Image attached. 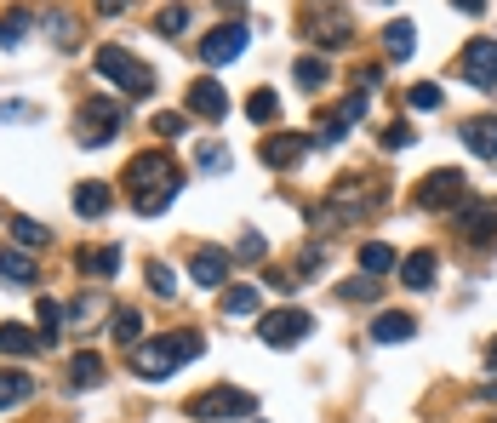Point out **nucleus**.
<instances>
[{"instance_id": "39", "label": "nucleus", "mask_w": 497, "mask_h": 423, "mask_svg": "<svg viewBox=\"0 0 497 423\" xmlns=\"http://www.w3.org/2000/svg\"><path fill=\"white\" fill-rule=\"evenodd\" d=\"M194 160H201L206 172H223V166H229V150H223L218 138H206V143H201V155H194Z\"/></svg>"}, {"instance_id": "45", "label": "nucleus", "mask_w": 497, "mask_h": 423, "mask_svg": "<svg viewBox=\"0 0 497 423\" xmlns=\"http://www.w3.org/2000/svg\"><path fill=\"white\" fill-rule=\"evenodd\" d=\"M35 109H29V103H0V120H29Z\"/></svg>"}, {"instance_id": "50", "label": "nucleus", "mask_w": 497, "mask_h": 423, "mask_svg": "<svg viewBox=\"0 0 497 423\" xmlns=\"http://www.w3.org/2000/svg\"><path fill=\"white\" fill-rule=\"evenodd\" d=\"M486 361H492V372H497V337H492V344H486Z\"/></svg>"}, {"instance_id": "37", "label": "nucleus", "mask_w": 497, "mask_h": 423, "mask_svg": "<svg viewBox=\"0 0 497 423\" xmlns=\"http://www.w3.org/2000/svg\"><path fill=\"white\" fill-rule=\"evenodd\" d=\"M246 115H252L257 126H269V120L280 115V98H274V92H252V103H246Z\"/></svg>"}, {"instance_id": "24", "label": "nucleus", "mask_w": 497, "mask_h": 423, "mask_svg": "<svg viewBox=\"0 0 497 423\" xmlns=\"http://www.w3.org/2000/svg\"><path fill=\"white\" fill-rule=\"evenodd\" d=\"M35 29V12L29 6H12V12H0V46H17Z\"/></svg>"}, {"instance_id": "35", "label": "nucleus", "mask_w": 497, "mask_h": 423, "mask_svg": "<svg viewBox=\"0 0 497 423\" xmlns=\"http://www.w3.org/2000/svg\"><path fill=\"white\" fill-rule=\"evenodd\" d=\"M47 29H52V40H57L63 52H75V40H80V24H75L69 12H52V17H47Z\"/></svg>"}, {"instance_id": "3", "label": "nucleus", "mask_w": 497, "mask_h": 423, "mask_svg": "<svg viewBox=\"0 0 497 423\" xmlns=\"http://www.w3.org/2000/svg\"><path fill=\"white\" fill-rule=\"evenodd\" d=\"M372 206H378V189L366 183V178H337L332 195H326V206H320V223H355Z\"/></svg>"}, {"instance_id": "31", "label": "nucleus", "mask_w": 497, "mask_h": 423, "mask_svg": "<svg viewBox=\"0 0 497 423\" xmlns=\"http://www.w3.org/2000/svg\"><path fill=\"white\" fill-rule=\"evenodd\" d=\"M297 87H304V92H320V87H326V80H332V69H326V57H297Z\"/></svg>"}, {"instance_id": "9", "label": "nucleus", "mask_w": 497, "mask_h": 423, "mask_svg": "<svg viewBox=\"0 0 497 423\" xmlns=\"http://www.w3.org/2000/svg\"><path fill=\"white\" fill-rule=\"evenodd\" d=\"M458 75L469 80V87H481V92H492L497 87V40H469V46L458 52Z\"/></svg>"}, {"instance_id": "38", "label": "nucleus", "mask_w": 497, "mask_h": 423, "mask_svg": "<svg viewBox=\"0 0 497 423\" xmlns=\"http://www.w3.org/2000/svg\"><path fill=\"white\" fill-rule=\"evenodd\" d=\"M406 103H412V109H440V87L435 80H418V87L406 92Z\"/></svg>"}, {"instance_id": "42", "label": "nucleus", "mask_w": 497, "mask_h": 423, "mask_svg": "<svg viewBox=\"0 0 497 423\" xmlns=\"http://www.w3.org/2000/svg\"><path fill=\"white\" fill-rule=\"evenodd\" d=\"M269 286L274 292H297V286H304V274H297V269H269Z\"/></svg>"}, {"instance_id": "18", "label": "nucleus", "mask_w": 497, "mask_h": 423, "mask_svg": "<svg viewBox=\"0 0 497 423\" xmlns=\"http://www.w3.org/2000/svg\"><path fill=\"white\" fill-rule=\"evenodd\" d=\"M98 315H109V304L98 298V292H80V298L63 309V326H75V332H92L98 326Z\"/></svg>"}, {"instance_id": "6", "label": "nucleus", "mask_w": 497, "mask_h": 423, "mask_svg": "<svg viewBox=\"0 0 497 423\" xmlns=\"http://www.w3.org/2000/svg\"><path fill=\"white\" fill-rule=\"evenodd\" d=\"M423 212H458L469 201V178L463 172H451V166H440V172H429L418 183V195H412Z\"/></svg>"}, {"instance_id": "40", "label": "nucleus", "mask_w": 497, "mask_h": 423, "mask_svg": "<svg viewBox=\"0 0 497 423\" xmlns=\"http://www.w3.org/2000/svg\"><path fill=\"white\" fill-rule=\"evenodd\" d=\"M149 286H155V298H178V281H171L166 263H149Z\"/></svg>"}, {"instance_id": "8", "label": "nucleus", "mask_w": 497, "mask_h": 423, "mask_svg": "<svg viewBox=\"0 0 497 423\" xmlns=\"http://www.w3.org/2000/svg\"><path fill=\"white\" fill-rule=\"evenodd\" d=\"M315 332V315L309 309H274L257 321V337H264L269 349H292V344H304V337Z\"/></svg>"}, {"instance_id": "20", "label": "nucleus", "mask_w": 497, "mask_h": 423, "mask_svg": "<svg viewBox=\"0 0 497 423\" xmlns=\"http://www.w3.org/2000/svg\"><path fill=\"white\" fill-rule=\"evenodd\" d=\"M412 332H418V321H412V315H400V309H383L378 321H372V337H378V344H406Z\"/></svg>"}, {"instance_id": "48", "label": "nucleus", "mask_w": 497, "mask_h": 423, "mask_svg": "<svg viewBox=\"0 0 497 423\" xmlns=\"http://www.w3.org/2000/svg\"><path fill=\"white\" fill-rule=\"evenodd\" d=\"M474 400H492V407H497V377H492V384H481V389H474Z\"/></svg>"}, {"instance_id": "46", "label": "nucleus", "mask_w": 497, "mask_h": 423, "mask_svg": "<svg viewBox=\"0 0 497 423\" xmlns=\"http://www.w3.org/2000/svg\"><path fill=\"white\" fill-rule=\"evenodd\" d=\"M451 6H458L463 17H486V6H492V0H451Z\"/></svg>"}, {"instance_id": "41", "label": "nucleus", "mask_w": 497, "mask_h": 423, "mask_svg": "<svg viewBox=\"0 0 497 423\" xmlns=\"http://www.w3.org/2000/svg\"><path fill=\"white\" fill-rule=\"evenodd\" d=\"M412 138H418L412 126H406V120H395V126H388V132H383V150L395 155V150H406V143H412Z\"/></svg>"}, {"instance_id": "26", "label": "nucleus", "mask_w": 497, "mask_h": 423, "mask_svg": "<svg viewBox=\"0 0 497 423\" xmlns=\"http://www.w3.org/2000/svg\"><path fill=\"white\" fill-rule=\"evenodd\" d=\"M75 212H80V218H103V212H109V189H103V183H80L75 189Z\"/></svg>"}, {"instance_id": "47", "label": "nucleus", "mask_w": 497, "mask_h": 423, "mask_svg": "<svg viewBox=\"0 0 497 423\" xmlns=\"http://www.w3.org/2000/svg\"><path fill=\"white\" fill-rule=\"evenodd\" d=\"M98 12H103V17H120V12H126V0H98Z\"/></svg>"}, {"instance_id": "11", "label": "nucleus", "mask_w": 497, "mask_h": 423, "mask_svg": "<svg viewBox=\"0 0 497 423\" xmlns=\"http://www.w3.org/2000/svg\"><path fill=\"white\" fill-rule=\"evenodd\" d=\"M246 52V24H223V29H212L201 40V63L206 69H223V63H234Z\"/></svg>"}, {"instance_id": "34", "label": "nucleus", "mask_w": 497, "mask_h": 423, "mask_svg": "<svg viewBox=\"0 0 497 423\" xmlns=\"http://www.w3.org/2000/svg\"><path fill=\"white\" fill-rule=\"evenodd\" d=\"M109 332H115V344H138L143 315H138V309H115V315H109Z\"/></svg>"}, {"instance_id": "30", "label": "nucleus", "mask_w": 497, "mask_h": 423, "mask_svg": "<svg viewBox=\"0 0 497 423\" xmlns=\"http://www.w3.org/2000/svg\"><path fill=\"white\" fill-rule=\"evenodd\" d=\"M6 229H12V241L24 246V252H35V246H47V241H52V229H40L35 218H6Z\"/></svg>"}, {"instance_id": "23", "label": "nucleus", "mask_w": 497, "mask_h": 423, "mask_svg": "<svg viewBox=\"0 0 497 423\" xmlns=\"http://www.w3.org/2000/svg\"><path fill=\"white\" fill-rule=\"evenodd\" d=\"M29 395H35V377L29 372H0V412H6V407H24Z\"/></svg>"}, {"instance_id": "19", "label": "nucleus", "mask_w": 497, "mask_h": 423, "mask_svg": "<svg viewBox=\"0 0 497 423\" xmlns=\"http://www.w3.org/2000/svg\"><path fill=\"white\" fill-rule=\"evenodd\" d=\"M0 281L6 286H35V258L17 246H0Z\"/></svg>"}, {"instance_id": "16", "label": "nucleus", "mask_w": 497, "mask_h": 423, "mask_svg": "<svg viewBox=\"0 0 497 423\" xmlns=\"http://www.w3.org/2000/svg\"><path fill=\"white\" fill-rule=\"evenodd\" d=\"M264 166H280V172H286V166H297L309 155V138H297V132H274V138H264Z\"/></svg>"}, {"instance_id": "2", "label": "nucleus", "mask_w": 497, "mask_h": 423, "mask_svg": "<svg viewBox=\"0 0 497 423\" xmlns=\"http://www.w3.org/2000/svg\"><path fill=\"white\" fill-rule=\"evenodd\" d=\"M206 344L201 332H171V337H149V344H132V372L143 377V384H160V377H171L183 361H194Z\"/></svg>"}, {"instance_id": "29", "label": "nucleus", "mask_w": 497, "mask_h": 423, "mask_svg": "<svg viewBox=\"0 0 497 423\" xmlns=\"http://www.w3.org/2000/svg\"><path fill=\"white\" fill-rule=\"evenodd\" d=\"M189 24H194V12L183 6V0H171V6H160V12H155V35H183Z\"/></svg>"}, {"instance_id": "15", "label": "nucleus", "mask_w": 497, "mask_h": 423, "mask_svg": "<svg viewBox=\"0 0 497 423\" xmlns=\"http://www.w3.org/2000/svg\"><path fill=\"white\" fill-rule=\"evenodd\" d=\"M183 103H189V115H201V120H223L229 115V92L218 87V80H194Z\"/></svg>"}, {"instance_id": "32", "label": "nucleus", "mask_w": 497, "mask_h": 423, "mask_svg": "<svg viewBox=\"0 0 497 423\" xmlns=\"http://www.w3.org/2000/svg\"><path fill=\"white\" fill-rule=\"evenodd\" d=\"M40 337L29 326H0V355H35Z\"/></svg>"}, {"instance_id": "43", "label": "nucleus", "mask_w": 497, "mask_h": 423, "mask_svg": "<svg viewBox=\"0 0 497 423\" xmlns=\"http://www.w3.org/2000/svg\"><path fill=\"white\" fill-rule=\"evenodd\" d=\"M155 132H166V138H171V132H189V120H183V115H155Z\"/></svg>"}, {"instance_id": "7", "label": "nucleus", "mask_w": 497, "mask_h": 423, "mask_svg": "<svg viewBox=\"0 0 497 423\" xmlns=\"http://www.w3.org/2000/svg\"><path fill=\"white\" fill-rule=\"evenodd\" d=\"M304 29H309V40H320V46H349L355 40V24H349V12H343L337 0H315L304 12Z\"/></svg>"}, {"instance_id": "27", "label": "nucleus", "mask_w": 497, "mask_h": 423, "mask_svg": "<svg viewBox=\"0 0 497 423\" xmlns=\"http://www.w3.org/2000/svg\"><path fill=\"white\" fill-rule=\"evenodd\" d=\"M80 269L98 274V281H109V274L120 269V246H98V252H80Z\"/></svg>"}, {"instance_id": "49", "label": "nucleus", "mask_w": 497, "mask_h": 423, "mask_svg": "<svg viewBox=\"0 0 497 423\" xmlns=\"http://www.w3.org/2000/svg\"><path fill=\"white\" fill-rule=\"evenodd\" d=\"M218 6H223L229 17H241V12H246V0H218Z\"/></svg>"}, {"instance_id": "21", "label": "nucleus", "mask_w": 497, "mask_h": 423, "mask_svg": "<svg viewBox=\"0 0 497 423\" xmlns=\"http://www.w3.org/2000/svg\"><path fill=\"white\" fill-rule=\"evenodd\" d=\"M412 52H418V29L406 24V17H395V24L383 29V57L400 63V57H412Z\"/></svg>"}, {"instance_id": "28", "label": "nucleus", "mask_w": 497, "mask_h": 423, "mask_svg": "<svg viewBox=\"0 0 497 423\" xmlns=\"http://www.w3.org/2000/svg\"><path fill=\"white\" fill-rule=\"evenodd\" d=\"M35 321H40V344H57V332H63V304H57V298H40V304H35Z\"/></svg>"}, {"instance_id": "22", "label": "nucleus", "mask_w": 497, "mask_h": 423, "mask_svg": "<svg viewBox=\"0 0 497 423\" xmlns=\"http://www.w3.org/2000/svg\"><path fill=\"white\" fill-rule=\"evenodd\" d=\"M98 384H103V361H98L92 349H80L75 361H69V389H98Z\"/></svg>"}, {"instance_id": "12", "label": "nucleus", "mask_w": 497, "mask_h": 423, "mask_svg": "<svg viewBox=\"0 0 497 423\" xmlns=\"http://www.w3.org/2000/svg\"><path fill=\"white\" fill-rule=\"evenodd\" d=\"M120 132V103H109V98H92L80 109V143H109Z\"/></svg>"}, {"instance_id": "25", "label": "nucleus", "mask_w": 497, "mask_h": 423, "mask_svg": "<svg viewBox=\"0 0 497 423\" xmlns=\"http://www.w3.org/2000/svg\"><path fill=\"white\" fill-rule=\"evenodd\" d=\"M400 258H395V246H383V241H366L360 246V274H388Z\"/></svg>"}, {"instance_id": "51", "label": "nucleus", "mask_w": 497, "mask_h": 423, "mask_svg": "<svg viewBox=\"0 0 497 423\" xmlns=\"http://www.w3.org/2000/svg\"><path fill=\"white\" fill-rule=\"evenodd\" d=\"M378 6H388V0H378Z\"/></svg>"}, {"instance_id": "14", "label": "nucleus", "mask_w": 497, "mask_h": 423, "mask_svg": "<svg viewBox=\"0 0 497 423\" xmlns=\"http://www.w3.org/2000/svg\"><path fill=\"white\" fill-rule=\"evenodd\" d=\"M229 269H234V258H229L223 246H201V252H194V263H189L194 286H223V281H229Z\"/></svg>"}, {"instance_id": "44", "label": "nucleus", "mask_w": 497, "mask_h": 423, "mask_svg": "<svg viewBox=\"0 0 497 423\" xmlns=\"http://www.w3.org/2000/svg\"><path fill=\"white\" fill-rule=\"evenodd\" d=\"M234 252H241V258H264V235H241V246H234Z\"/></svg>"}, {"instance_id": "13", "label": "nucleus", "mask_w": 497, "mask_h": 423, "mask_svg": "<svg viewBox=\"0 0 497 423\" xmlns=\"http://www.w3.org/2000/svg\"><path fill=\"white\" fill-rule=\"evenodd\" d=\"M458 138H463V150L469 155H481V160H497V115H474L458 126Z\"/></svg>"}, {"instance_id": "5", "label": "nucleus", "mask_w": 497, "mask_h": 423, "mask_svg": "<svg viewBox=\"0 0 497 423\" xmlns=\"http://www.w3.org/2000/svg\"><path fill=\"white\" fill-rule=\"evenodd\" d=\"M92 69L103 75V80H115V87H126V92H149V87H155V75H149L143 69V63L132 57V52H126V46H98L92 52Z\"/></svg>"}, {"instance_id": "17", "label": "nucleus", "mask_w": 497, "mask_h": 423, "mask_svg": "<svg viewBox=\"0 0 497 423\" xmlns=\"http://www.w3.org/2000/svg\"><path fill=\"white\" fill-rule=\"evenodd\" d=\"M435 269H440L435 252H412V258H400V286L429 292V286H435Z\"/></svg>"}, {"instance_id": "10", "label": "nucleus", "mask_w": 497, "mask_h": 423, "mask_svg": "<svg viewBox=\"0 0 497 423\" xmlns=\"http://www.w3.org/2000/svg\"><path fill=\"white\" fill-rule=\"evenodd\" d=\"M458 235L469 246H497V201H463L458 206Z\"/></svg>"}, {"instance_id": "52", "label": "nucleus", "mask_w": 497, "mask_h": 423, "mask_svg": "<svg viewBox=\"0 0 497 423\" xmlns=\"http://www.w3.org/2000/svg\"><path fill=\"white\" fill-rule=\"evenodd\" d=\"M492 423H497V418H492Z\"/></svg>"}, {"instance_id": "1", "label": "nucleus", "mask_w": 497, "mask_h": 423, "mask_svg": "<svg viewBox=\"0 0 497 423\" xmlns=\"http://www.w3.org/2000/svg\"><path fill=\"white\" fill-rule=\"evenodd\" d=\"M178 189H183V172H178V160H171V155L143 150V155L126 160V195H132V206L143 212V218L166 212L171 201H178Z\"/></svg>"}, {"instance_id": "4", "label": "nucleus", "mask_w": 497, "mask_h": 423, "mask_svg": "<svg viewBox=\"0 0 497 423\" xmlns=\"http://www.w3.org/2000/svg\"><path fill=\"white\" fill-rule=\"evenodd\" d=\"M183 412H189L194 423H229V418H252V412H257V400H252L246 389H229V384H223V389L194 395Z\"/></svg>"}, {"instance_id": "33", "label": "nucleus", "mask_w": 497, "mask_h": 423, "mask_svg": "<svg viewBox=\"0 0 497 423\" xmlns=\"http://www.w3.org/2000/svg\"><path fill=\"white\" fill-rule=\"evenodd\" d=\"M264 298H257V286H229L223 292V315H257Z\"/></svg>"}, {"instance_id": "36", "label": "nucleus", "mask_w": 497, "mask_h": 423, "mask_svg": "<svg viewBox=\"0 0 497 423\" xmlns=\"http://www.w3.org/2000/svg\"><path fill=\"white\" fill-rule=\"evenodd\" d=\"M337 298H343V304H360V298L372 304V298H378V274H360V281H343V286H337Z\"/></svg>"}]
</instances>
